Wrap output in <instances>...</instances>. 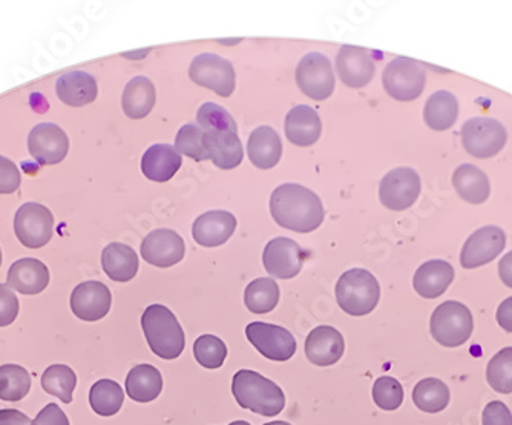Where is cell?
I'll use <instances>...</instances> for the list:
<instances>
[{
    "mask_svg": "<svg viewBox=\"0 0 512 425\" xmlns=\"http://www.w3.org/2000/svg\"><path fill=\"white\" fill-rule=\"evenodd\" d=\"M296 83L302 93L316 102H324L335 91V74L329 57L321 53H310L299 60L296 68Z\"/></svg>",
    "mask_w": 512,
    "mask_h": 425,
    "instance_id": "obj_8",
    "label": "cell"
},
{
    "mask_svg": "<svg viewBox=\"0 0 512 425\" xmlns=\"http://www.w3.org/2000/svg\"><path fill=\"white\" fill-rule=\"evenodd\" d=\"M237 229V218L227 211H209L200 215L192 226V237L203 248H218Z\"/></svg>",
    "mask_w": 512,
    "mask_h": 425,
    "instance_id": "obj_21",
    "label": "cell"
},
{
    "mask_svg": "<svg viewBox=\"0 0 512 425\" xmlns=\"http://www.w3.org/2000/svg\"><path fill=\"white\" fill-rule=\"evenodd\" d=\"M232 393L243 409L273 418L286 407V395L281 387L253 370H240L232 379Z\"/></svg>",
    "mask_w": 512,
    "mask_h": 425,
    "instance_id": "obj_2",
    "label": "cell"
},
{
    "mask_svg": "<svg viewBox=\"0 0 512 425\" xmlns=\"http://www.w3.org/2000/svg\"><path fill=\"white\" fill-rule=\"evenodd\" d=\"M7 284L22 295H37L50 284V271L36 258H23L11 264Z\"/></svg>",
    "mask_w": 512,
    "mask_h": 425,
    "instance_id": "obj_22",
    "label": "cell"
},
{
    "mask_svg": "<svg viewBox=\"0 0 512 425\" xmlns=\"http://www.w3.org/2000/svg\"><path fill=\"white\" fill-rule=\"evenodd\" d=\"M19 315V300L8 284H0V327H7Z\"/></svg>",
    "mask_w": 512,
    "mask_h": 425,
    "instance_id": "obj_42",
    "label": "cell"
},
{
    "mask_svg": "<svg viewBox=\"0 0 512 425\" xmlns=\"http://www.w3.org/2000/svg\"><path fill=\"white\" fill-rule=\"evenodd\" d=\"M375 54L355 45H342L336 56L339 79L348 88H364L375 76Z\"/></svg>",
    "mask_w": 512,
    "mask_h": 425,
    "instance_id": "obj_17",
    "label": "cell"
},
{
    "mask_svg": "<svg viewBox=\"0 0 512 425\" xmlns=\"http://www.w3.org/2000/svg\"><path fill=\"white\" fill-rule=\"evenodd\" d=\"M112 304L111 290L100 281L79 284L71 295V310L80 320L94 323L109 313Z\"/></svg>",
    "mask_w": 512,
    "mask_h": 425,
    "instance_id": "obj_18",
    "label": "cell"
},
{
    "mask_svg": "<svg viewBox=\"0 0 512 425\" xmlns=\"http://www.w3.org/2000/svg\"><path fill=\"white\" fill-rule=\"evenodd\" d=\"M31 375L25 367L17 364L0 366V399L17 402L30 393Z\"/></svg>",
    "mask_w": 512,
    "mask_h": 425,
    "instance_id": "obj_37",
    "label": "cell"
},
{
    "mask_svg": "<svg viewBox=\"0 0 512 425\" xmlns=\"http://www.w3.org/2000/svg\"><path fill=\"white\" fill-rule=\"evenodd\" d=\"M203 142L209 160L223 171L238 168L243 162L244 151L238 137V126H217L203 129Z\"/></svg>",
    "mask_w": 512,
    "mask_h": 425,
    "instance_id": "obj_13",
    "label": "cell"
},
{
    "mask_svg": "<svg viewBox=\"0 0 512 425\" xmlns=\"http://www.w3.org/2000/svg\"><path fill=\"white\" fill-rule=\"evenodd\" d=\"M279 301V287L276 281L270 278H258L246 287L244 303L252 313L264 315L272 312Z\"/></svg>",
    "mask_w": 512,
    "mask_h": 425,
    "instance_id": "obj_36",
    "label": "cell"
},
{
    "mask_svg": "<svg viewBox=\"0 0 512 425\" xmlns=\"http://www.w3.org/2000/svg\"><path fill=\"white\" fill-rule=\"evenodd\" d=\"M102 266L112 281L126 283L137 275L138 257L126 244L112 243L103 249Z\"/></svg>",
    "mask_w": 512,
    "mask_h": 425,
    "instance_id": "obj_29",
    "label": "cell"
},
{
    "mask_svg": "<svg viewBox=\"0 0 512 425\" xmlns=\"http://www.w3.org/2000/svg\"><path fill=\"white\" fill-rule=\"evenodd\" d=\"M77 386V375L65 364H54L42 375V387L48 395L56 396L65 404L73 402L74 389Z\"/></svg>",
    "mask_w": 512,
    "mask_h": 425,
    "instance_id": "obj_35",
    "label": "cell"
},
{
    "mask_svg": "<svg viewBox=\"0 0 512 425\" xmlns=\"http://www.w3.org/2000/svg\"><path fill=\"white\" fill-rule=\"evenodd\" d=\"M189 77L195 85L211 89L220 97L232 96L237 85L234 65L212 53L200 54L192 60Z\"/></svg>",
    "mask_w": 512,
    "mask_h": 425,
    "instance_id": "obj_7",
    "label": "cell"
},
{
    "mask_svg": "<svg viewBox=\"0 0 512 425\" xmlns=\"http://www.w3.org/2000/svg\"><path fill=\"white\" fill-rule=\"evenodd\" d=\"M486 381L494 392L502 395L512 393V347L497 352L486 367Z\"/></svg>",
    "mask_w": 512,
    "mask_h": 425,
    "instance_id": "obj_38",
    "label": "cell"
},
{
    "mask_svg": "<svg viewBox=\"0 0 512 425\" xmlns=\"http://www.w3.org/2000/svg\"><path fill=\"white\" fill-rule=\"evenodd\" d=\"M505 232L497 226H485L474 232L460 252V264L465 269H476L496 260L505 249Z\"/></svg>",
    "mask_w": 512,
    "mask_h": 425,
    "instance_id": "obj_16",
    "label": "cell"
},
{
    "mask_svg": "<svg viewBox=\"0 0 512 425\" xmlns=\"http://www.w3.org/2000/svg\"><path fill=\"white\" fill-rule=\"evenodd\" d=\"M322 123L315 109L295 106L286 117V136L290 143L301 148L315 145L321 137Z\"/></svg>",
    "mask_w": 512,
    "mask_h": 425,
    "instance_id": "obj_24",
    "label": "cell"
},
{
    "mask_svg": "<svg viewBox=\"0 0 512 425\" xmlns=\"http://www.w3.org/2000/svg\"><path fill=\"white\" fill-rule=\"evenodd\" d=\"M246 337L253 347L267 360L284 363L296 353V340L289 330L275 324L250 323L246 327Z\"/></svg>",
    "mask_w": 512,
    "mask_h": 425,
    "instance_id": "obj_11",
    "label": "cell"
},
{
    "mask_svg": "<svg viewBox=\"0 0 512 425\" xmlns=\"http://www.w3.org/2000/svg\"><path fill=\"white\" fill-rule=\"evenodd\" d=\"M125 387L129 398L135 402H151L163 390V376L151 364H140L129 372Z\"/></svg>",
    "mask_w": 512,
    "mask_h": 425,
    "instance_id": "obj_30",
    "label": "cell"
},
{
    "mask_svg": "<svg viewBox=\"0 0 512 425\" xmlns=\"http://www.w3.org/2000/svg\"><path fill=\"white\" fill-rule=\"evenodd\" d=\"M336 300L348 315L364 317L378 306L381 286L375 275L365 269H350L336 284Z\"/></svg>",
    "mask_w": 512,
    "mask_h": 425,
    "instance_id": "obj_4",
    "label": "cell"
},
{
    "mask_svg": "<svg viewBox=\"0 0 512 425\" xmlns=\"http://www.w3.org/2000/svg\"><path fill=\"white\" fill-rule=\"evenodd\" d=\"M183 159L174 146L154 145L145 152L142 172L151 182L166 183L180 171Z\"/></svg>",
    "mask_w": 512,
    "mask_h": 425,
    "instance_id": "obj_27",
    "label": "cell"
},
{
    "mask_svg": "<svg viewBox=\"0 0 512 425\" xmlns=\"http://www.w3.org/2000/svg\"><path fill=\"white\" fill-rule=\"evenodd\" d=\"M459 103L448 91H437L425 103L424 120L434 131H447L456 123Z\"/></svg>",
    "mask_w": 512,
    "mask_h": 425,
    "instance_id": "obj_32",
    "label": "cell"
},
{
    "mask_svg": "<svg viewBox=\"0 0 512 425\" xmlns=\"http://www.w3.org/2000/svg\"><path fill=\"white\" fill-rule=\"evenodd\" d=\"M499 275L503 283L512 289V252H509L500 260Z\"/></svg>",
    "mask_w": 512,
    "mask_h": 425,
    "instance_id": "obj_48",
    "label": "cell"
},
{
    "mask_svg": "<svg viewBox=\"0 0 512 425\" xmlns=\"http://www.w3.org/2000/svg\"><path fill=\"white\" fill-rule=\"evenodd\" d=\"M427 82V71L422 63L407 57L391 60L382 74V83L388 96L399 102H411L421 96Z\"/></svg>",
    "mask_w": 512,
    "mask_h": 425,
    "instance_id": "obj_6",
    "label": "cell"
},
{
    "mask_svg": "<svg viewBox=\"0 0 512 425\" xmlns=\"http://www.w3.org/2000/svg\"><path fill=\"white\" fill-rule=\"evenodd\" d=\"M125 393L122 386L112 379H100L89 392V404L100 416H114L122 409Z\"/></svg>",
    "mask_w": 512,
    "mask_h": 425,
    "instance_id": "obj_34",
    "label": "cell"
},
{
    "mask_svg": "<svg viewBox=\"0 0 512 425\" xmlns=\"http://www.w3.org/2000/svg\"><path fill=\"white\" fill-rule=\"evenodd\" d=\"M264 425H292V424H289V422H284V421H273V422H269V424H264Z\"/></svg>",
    "mask_w": 512,
    "mask_h": 425,
    "instance_id": "obj_49",
    "label": "cell"
},
{
    "mask_svg": "<svg viewBox=\"0 0 512 425\" xmlns=\"http://www.w3.org/2000/svg\"><path fill=\"white\" fill-rule=\"evenodd\" d=\"M482 425H512L511 410L506 407L505 402H490L483 410Z\"/></svg>",
    "mask_w": 512,
    "mask_h": 425,
    "instance_id": "obj_44",
    "label": "cell"
},
{
    "mask_svg": "<svg viewBox=\"0 0 512 425\" xmlns=\"http://www.w3.org/2000/svg\"><path fill=\"white\" fill-rule=\"evenodd\" d=\"M0 425H33V421L19 410H0Z\"/></svg>",
    "mask_w": 512,
    "mask_h": 425,
    "instance_id": "obj_46",
    "label": "cell"
},
{
    "mask_svg": "<svg viewBox=\"0 0 512 425\" xmlns=\"http://www.w3.org/2000/svg\"><path fill=\"white\" fill-rule=\"evenodd\" d=\"M474 321L470 309L459 301H445L431 315V337L444 347H459L470 340Z\"/></svg>",
    "mask_w": 512,
    "mask_h": 425,
    "instance_id": "obj_5",
    "label": "cell"
},
{
    "mask_svg": "<svg viewBox=\"0 0 512 425\" xmlns=\"http://www.w3.org/2000/svg\"><path fill=\"white\" fill-rule=\"evenodd\" d=\"M14 232L25 248H43L53 237V214L40 203H25L14 217Z\"/></svg>",
    "mask_w": 512,
    "mask_h": 425,
    "instance_id": "obj_10",
    "label": "cell"
},
{
    "mask_svg": "<svg viewBox=\"0 0 512 425\" xmlns=\"http://www.w3.org/2000/svg\"><path fill=\"white\" fill-rule=\"evenodd\" d=\"M453 185L457 194L473 205L485 203L490 197V180L474 165H462L454 171Z\"/></svg>",
    "mask_w": 512,
    "mask_h": 425,
    "instance_id": "obj_31",
    "label": "cell"
},
{
    "mask_svg": "<svg viewBox=\"0 0 512 425\" xmlns=\"http://www.w3.org/2000/svg\"><path fill=\"white\" fill-rule=\"evenodd\" d=\"M306 254L296 241L286 237L273 238L264 249L263 263L267 274L279 280H290L301 272Z\"/></svg>",
    "mask_w": 512,
    "mask_h": 425,
    "instance_id": "obj_14",
    "label": "cell"
},
{
    "mask_svg": "<svg viewBox=\"0 0 512 425\" xmlns=\"http://www.w3.org/2000/svg\"><path fill=\"white\" fill-rule=\"evenodd\" d=\"M304 350H306L307 360L315 366H333L339 363L344 355V337L335 327L318 326L309 333Z\"/></svg>",
    "mask_w": 512,
    "mask_h": 425,
    "instance_id": "obj_20",
    "label": "cell"
},
{
    "mask_svg": "<svg viewBox=\"0 0 512 425\" xmlns=\"http://www.w3.org/2000/svg\"><path fill=\"white\" fill-rule=\"evenodd\" d=\"M229 425H252V424H249V422H247V421H235V422H230Z\"/></svg>",
    "mask_w": 512,
    "mask_h": 425,
    "instance_id": "obj_50",
    "label": "cell"
},
{
    "mask_svg": "<svg viewBox=\"0 0 512 425\" xmlns=\"http://www.w3.org/2000/svg\"><path fill=\"white\" fill-rule=\"evenodd\" d=\"M250 162L258 169H272L278 165L283 155V143L278 132L270 126H260L250 134L247 142Z\"/></svg>",
    "mask_w": 512,
    "mask_h": 425,
    "instance_id": "obj_26",
    "label": "cell"
},
{
    "mask_svg": "<svg viewBox=\"0 0 512 425\" xmlns=\"http://www.w3.org/2000/svg\"><path fill=\"white\" fill-rule=\"evenodd\" d=\"M157 93L151 80L146 77H134L123 91L122 106L129 119H145L154 109Z\"/></svg>",
    "mask_w": 512,
    "mask_h": 425,
    "instance_id": "obj_28",
    "label": "cell"
},
{
    "mask_svg": "<svg viewBox=\"0 0 512 425\" xmlns=\"http://www.w3.org/2000/svg\"><path fill=\"white\" fill-rule=\"evenodd\" d=\"M175 149L178 154L188 155L195 162L209 160V154L204 148L203 129L194 123L184 125L178 131L177 137H175Z\"/></svg>",
    "mask_w": 512,
    "mask_h": 425,
    "instance_id": "obj_40",
    "label": "cell"
},
{
    "mask_svg": "<svg viewBox=\"0 0 512 425\" xmlns=\"http://www.w3.org/2000/svg\"><path fill=\"white\" fill-rule=\"evenodd\" d=\"M28 149L39 165L53 166L65 160L69 151V139L60 126L40 123L30 132Z\"/></svg>",
    "mask_w": 512,
    "mask_h": 425,
    "instance_id": "obj_15",
    "label": "cell"
},
{
    "mask_svg": "<svg viewBox=\"0 0 512 425\" xmlns=\"http://www.w3.org/2000/svg\"><path fill=\"white\" fill-rule=\"evenodd\" d=\"M421 194V177L414 169L398 168L388 172L379 186L382 205L391 211H405Z\"/></svg>",
    "mask_w": 512,
    "mask_h": 425,
    "instance_id": "obj_12",
    "label": "cell"
},
{
    "mask_svg": "<svg viewBox=\"0 0 512 425\" xmlns=\"http://www.w3.org/2000/svg\"><path fill=\"white\" fill-rule=\"evenodd\" d=\"M0 266H2V251H0Z\"/></svg>",
    "mask_w": 512,
    "mask_h": 425,
    "instance_id": "obj_51",
    "label": "cell"
},
{
    "mask_svg": "<svg viewBox=\"0 0 512 425\" xmlns=\"http://www.w3.org/2000/svg\"><path fill=\"white\" fill-rule=\"evenodd\" d=\"M373 401L379 409L394 412L404 402V387L396 378L381 376L373 386Z\"/></svg>",
    "mask_w": 512,
    "mask_h": 425,
    "instance_id": "obj_41",
    "label": "cell"
},
{
    "mask_svg": "<svg viewBox=\"0 0 512 425\" xmlns=\"http://www.w3.org/2000/svg\"><path fill=\"white\" fill-rule=\"evenodd\" d=\"M497 323L502 327L503 330H506L508 333H512V297L506 298L502 304H500L499 309H497Z\"/></svg>",
    "mask_w": 512,
    "mask_h": 425,
    "instance_id": "obj_47",
    "label": "cell"
},
{
    "mask_svg": "<svg viewBox=\"0 0 512 425\" xmlns=\"http://www.w3.org/2000/svg\"><path fill=\"white\" fill-rule=\"evenodd\" d=\"M195 360L204 369H220L226 361L227 347L215 335H201L194 344Z\"/></svg>",
    "mask_w": 512,
    "mask_h": 425,
    "instance_id": "obj_39",
    "label": "cell"
},
{
    "mask_svg": "<svg viewBox=\"0 0 512 425\" xmlns=\"http://www.w3.org/2000/svg\"><path fill=\"white\" fill-rule=\"evenodd\" d=\"M20 182L22 177L17 166L0 155V194H13L20 188Z\"/></svg>",
    "mask_w": 512,
    "mask_h": 425,
    "instance_id": "obj_43",
    "label": "cell"
},
{
    "mask_svg": "<svg viewBox=\"0 0 512 425\" xmlns=\"http://www.w3.org/2000/svg\"><path fill=\"white\" fill-rule=\"evenodd\" d=\"M454 280V267L448 261L431 260L417 269L413 278L416 294L434 300L447 292Z\"/></svg>",
    "mask_w": 512,
    "mask_h": 425,
    "instance_id": "obj_23",
    "label": "cell"
},
{
    "mask_svg": "<svg viewBox=\"0 0 512 425\" xmlns=\"http://www.w3.org/2000/svg\"><path fill=\"white\" fill-rule=\"evenodd\" d=\"M33 425H69V419L65 412L53 402L40 410Z\"/></svg>",
    "mask_w": 512,
    "mask_h": 425,
    "instance_id": "obj_45",
    "label": "cell"
},
{
    "mask_svg": "<svg viewBox=\"0 0 512 425\" xmlns=\"http://www.w3.org/2000/svg\"><path fill=\"white\" fill-rule=\"evenodd\" d=\"M186 254V244L177 232L157 229L142 243V257L155 267H171L180 263Z\"/></svg>",
    "mask_w": 512,
    "mask_h": 425,
    "instance_id": "obj_19",
    "label": "cell"
},
{
    "mask_svg": "<svg viewBox=\"0 0 512 425\" xmlns=\"http://www.w3.org/2000/svg\"><path fill=\"white\" fill-rule=\"evenodd\" d=\"M450 389L437 378L422 379L413 390L414 406L421 412L440 413L450 404Z\"/></svg>",
    "mask_w": 512,
    "mask_h": 425,
    "instance_id": "obj_33",
    "label": "cell"
},
{
    "mask_svg": "<svg viewBox=\"0 0 512 425\" xmlns=\"http://www.w3.org/2000/svg\"><path fill=\"white\" fill-rule=\"evenodd\" d=\"M56 93L60 102L73 108H80L97 99L99 85L91 74L85 71H71L59 77Z\"/></svg>",
    "mask_w": 512,
    "mask_h": 425,
    "instance_id": "obj_25",
    "label": "cell"
},
{
    "mask_svg": "<svg viewBox=\"0 0 512 425\" xmlns=\"http://www.w3.org/2000/svg\"><path fill=\"white\" fill-rule=\"evenodd\" d=\"M270 214L276 225L298 234L316 231L325 217L321 198L309 188L295 183H286L273 191Z\"/></svg>",
    "mask_w": 512,
    "mask_h": 425,
    "instance_id": "obj_1",
    "label": "cell"
},
{
    "mask_svg": "<svg viewBox=\"0 0 512 425\" xmlns=\"http://www.w3.org/2000/svg\"><path fill=\"white\" fill-rule=\"evenodd\" d=\"M146 341L155 355L163 360H177L186 346L183 327L166 306L152 304L142 317Z\"/></svg>",
    "mask_w": 512,
    "mask_h": 425,
    "instance_id": "obj_3",
    "label": "cell"
},
{
    "mask_svg": "<svg viewBox=\"0 0 512 425\" xmlns=\"http://www.w3.org/2000/svg\"><path fill=\"white\" fill-rule=\"evenodd\" d=\"M462 143L476 159H491L505 146L506 131L497 120L476 117L462 126Z\"/></svg>",
    "mask_w": 512,
    "mask_h": 425,
    "instance_id": "obj_9",
    "label": "cell"
}]
</instances>
